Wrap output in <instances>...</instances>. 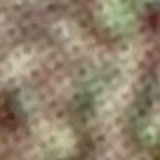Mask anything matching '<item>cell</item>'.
<instances>
[{
    "label": "cell",
    "mask_w": 160,
    "mask_h": 160,
    "mask_svg": "<svg viewBox=\"0 0 160 160\" xmlns=\"http://www.w3.org/2000/svg\"><path fill=\"white\" fill-rule=\"evenodd\" d=\"M0 160H160V0H0Z\"/></svg>",
    "instance_id": "1"
}]
</instances>
